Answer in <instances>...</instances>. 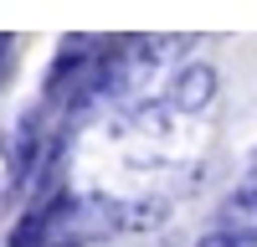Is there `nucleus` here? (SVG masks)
I'll use <instances>...</instances> for the list:
<instances>
[{
    "label": "nucleus",
    "instance_id": "f257e3e1",
    "mask_svg": "<svg viewBox=\"0 0 257 247\" xmlns=\"http://www.w3.org/2000/svg\"><path fill=\"white\" fill-rule=\"evenodd\" d=\"M216 103V67L211 62H185L170 77V108L175 113H206Z\"/></svg>",
    "mask_w": 257,
    "mask_h": 247
},
{
    "label": "nucleus",
    "instance_id": "f03ea898",
    "mask_svg": "<svg viewBox=\"0 0 257 247\" xmlns=\"http://www.w3.org/2000/svg\"><path fill=\"white\" fill-rule=\"evenodd\" d=\"M6 165H11V180H16V185H26V180L41 170V134H36V118H31V113L6 134Z\"/></svg>",
    "mask_w": 257,
    "mask_h": 247
},
{
    "label": "nucleus",
    "instance_id": "7ed1b4c3",
    "mask_svg": "<svg viewBox=\"0 0 257 247\" xmlns=\"http://www.w3.org/2000/svg\"><path fill=\"white\" fill-rule=\"evenodd\" d=\"M67 206H77V196H67V191H62V196H52L47 206L26 211V216L16 221V232L6 237V247H47V232L62 221V211H67Z\"/></svg>",
    "mask_w": 257,
    "mask_h": 247
},
{
    "label": "nucleus",
    "instance_id": "20e7f679",
    "mask_svg": "<svg viewBox=\"0 0 257 247\" xmlns=\"http://www.w3.org/2000/svg\"><path fill=\"white\" fill-rule=\"evenodd\" d=\"M88 47H98L93 36H62V47H57L52 67H47V98H62V88H67L72 72H88V62L98 57V52H88Z\"/></svg>",
    "mask_w": 257,
    "mask_h": 247
},
{
    "label": "nucleus",
    "instance_id": "39448f33",
    "mask_svg": "<svg viewBox=\"0 0 257 247\" xmlns=\"http://www.w3.org/2000/svg\"><path fill=\"white\" fill-rule=\"evenodd\" d=\"M221 232H231V237H242L247 247L257 242V185H242V191H231V196H221Z\"/></svg>",
    "mask_w": 257,
    "mask_h": 247
},
{
    "label": "nucleus",
    "instance_id": "423d86ee",
    "mask_svg": "<svg viewBox=\"0 0 257 247\" xmlns=\"http://www.w3.org/2000/svg\"><path fill=\"white\" fill-rule=\"evenodd\" d=\"M165 216H170V206H165V201H118L113 226H134V232H149V226H160Z\"/></svg>",
    "mask_w": 257,
    "mask_h": 247
},
{
    "label": "nucleus",
    "instance_id": "0eeeda50",
    "mask_svg": "<svg viewBox=\"0 0 257 247\" xmlns=\"http://www.w3.org/2000/svg\"><path fill=\"white\" fill-rule=\"evenodd\" d=\"M196 247H247V242H242V237H231V232H206Z\"/></svg>",
    "mask_w": 257,
    "mask_h": 247
},
{
    "label": "nucleus",
    "instance_id": "6e6552de",
    "mask_svg": "<svg viewBox=\"0 0 257 247\" xmlns=\"http://www.w3.org/2000/svg\"><path fill=\"white\" fill-rule=\"evenodd\" d=\"M11 47H16V41H11L6 31H0V67H6V62H11Z\"/></svg>",
    "mask_w": 257,
    "mask_h": 247
},
{
    "label": "nucleus",
    "instance_id": "1a4fd4ad",
    "mask_svg": "<svg viewBox=\"0 0 257 247\" xmlns=\"http://www.w3.org/2000/svg\"><path fill=\"white\" fill-rule=\"evenodd\" d=\"M47 247H82L77 237H62V242H47Z\"/></svg>",
    "mask_w": 257,
    "mask_h": 247
}]
</instances>
